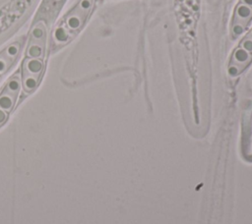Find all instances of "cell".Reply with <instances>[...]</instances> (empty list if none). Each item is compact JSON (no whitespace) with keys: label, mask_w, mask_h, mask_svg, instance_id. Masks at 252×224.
Listing matches in <instances>:
<instances>
[{"label":"cell","mask_w":252,"mask_h":224,"mask_svg":"<svg viewBox=\"0 0 252 224\" xmlns=\"http://www.w3.org/2000/svg\"><path fill=\"white\" fill-rule=\"evenodd\" d=\"M43 72V59L27 57L22 64V87L29 93L33 92L40 84Z\"/></svg>","instance_id":"cell-3"},{"label":"cell","mask_w":252,"mask_h":224,"mask_svg":"<svg viewBox=\"0 0 252 224\" xmlns=\"http://www.w3.org/2000/svg\"><path fill=\"white\" fill-rule=\"evenodd\" d=\"M46 24L43 20L37 22L33 27L26 51L27 57L37 59L43 58L46 47Z\"/></svg>","instance_id":"cell-4"},{"label":"cell","mask_w":252,"mask_h":224,"mask_svg":"<svg viewBox=\"0 0 252 224\" xmlns=\"http://www.w3.org/2000/svg\"><path fill=\"white\" fill-rule=\"evenodd\" d=\"M252 62V30L242 39L231 55L228 74L236 77L241 74Z\"/></svg>","instance_id":"cell-2"},{"label":"cell","mask_w":252,"mask_h":224,"mask_svg":"<svg viewBox=\"0 0 252 224\" xmlns=\"http://www.w3.org/2000/svg\"><path fill=\"white\" fill-rule=\"evenodd\" d=\"M21 47L22 39H19L0 52V76L5 74L14 64L15 60L20 54Z\"/></svg>","instance_id":"cell-6"},{"label":"cell","mask_w":252,"mask_h":224,"mask_svg":"<svg viewBox=\"0 0 252 224\" xmlns=\"http://www.w3.org/2000/svg\"><path fill=\"white\" fill-rule=\"evenodd\" d=\"M54 1H56V2H58V1H60V0H54Z\"/></svg>","instance_id":"cell-8"},{"label":"cell","mask_w":252,"mask_h":224,"mask_svg":"<svg viewBox=\"0 0 252 224\" xmlns=\"http://www.w3.org/2000/svg\"><path fill=\"white\" fill-rule=\"evenodd\" d=\"M20 74L17 73L6 84L5 88L0 93V108L6 112H10L16 103L17 98L21 89Z\"/></svg>","instance_id":"cell-5"},{"label":"cell","mask_w":252,"mask_h":224,"mask_svg":"<svg viewBox=\"0 0 252 224\" xmlns=\"http://www.w3.org/2000/svg\"><path fill=\"white\" fill-rule=\"evenodd\" d=\"M95 0H80L62 19L52 35L54 46H61L73 39L83 28L93 9Z\"/></svg>","instance_id":"cell-1"},{"label":"cell","mask_w":252,"mask_h":224,"mask_svg":"<svg viewBox=\"0 0 252 224\" xmlns=\"http://www.w3.org/2000/svg\"><path fill=\"white\" fill-rule=\"evenodd\" d=\"M7 117H8V114H7V112L0 108V127H1L6 122Z\"/></svg>","instance_id":"cell-7"}]
</instances>
